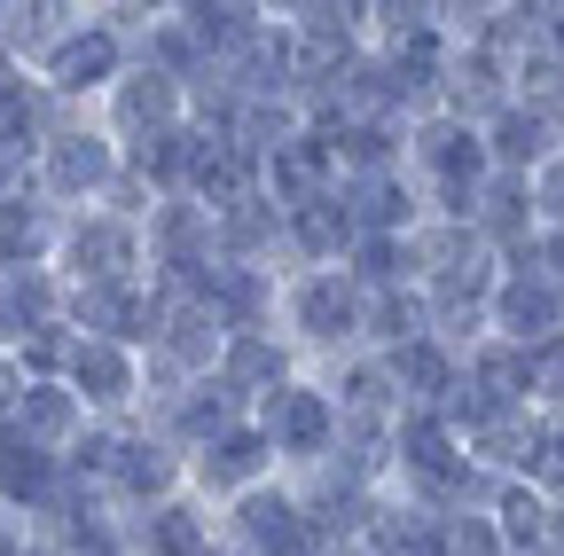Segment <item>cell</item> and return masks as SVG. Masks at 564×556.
Masks as SVG:
<instances>
[{
    "instance_id": "obj_1",
    "label": "cell",
    "mask_w": 564,
    "mask_h": 556,
    "mask_svg": "<svg viewBox=\"0 0 564 556\" xmlns=\"http://www.w3.org/2000/svg\"><path fill=\"white\" fill-rule=\"evenodd\" d=\"M274 329L306 369L352 361L369 353V291L352 283V266H291L274 298Z\"/></svg>"
},
{
    "instance_id": "obj_2",
    "label": "cell",
    "mask_w": 564,
    "mask_h": 556,
    "mask_svg": "<svg viewBox=\"0 0 564 556\" xmlns=\"http://www.w3.org/2000/svg\"><path fill=\"white\" fill-rule=\"evenodd\" d=\"M32 188H40V204H55L63 220L118 204L126 157H118L110 133L95 126V110H63V118H55V133L40 142V157H32Z\"/></svg>"
},
{
    "instance_id": "obj_3",
    "label": "cell",
    "mask_w": 564,
    "mask_h": 556,
    "mask_svg": "<svg viewBox=\"0 0 564 556\" xmlns=\"http://www.w3.org/2000/svg\"><path fill=\"white\" fill-rule=\"evenodd\" d=\"M133 72V40H126V24L110 17V0H79V17H70V32L32 63V79L47 87V102L55 110H95L118 79Z\"/></svg>"
},
{
    "instance_id": "obj_4",
    "label": "cell",
    "mask_w": 564,
    "mask_h": 556,
    "mask_svg": "<svg viewBox=\"0 0 564 556\" xmlns=\"http://www.w3.org/2000/svg\"><path fill=\"white\" fill-rule=\"evenodd\" d=\"M408 181L423 188L432 220H470V212H478V188L494 181L486 126H470V118H455V110L415 118V133H408Z\"/></svg>"
},
{
    "instance_id": "obj_5",
    "label": "cell",
    "mask_w": 564,
    "mask_h": 556,
    "mask_svg": "<svg viewBox=\"0 0 564 556\" xmlns=\"http://www.w3.org/2000/svg\"><path fill=\"white\" fill-rule=\"evenodd\" d=\"M55 283L63 291H118V283H150V236L133 212L102 204V212H70L55 236Z\"/></svg>"
},
{
    "instance_id": "obj_6",
    "label": "cell",
    "mask_w": 564,
    "mask_h": 556,
    "mask_svg": "<svg viewBox=\"0 0 564 556\" xmlns=\"http://www.w3.org/2000/svg\"><path fill=\"white\" fill-rule=\"evenodd\" d=\"M251 424L267 432V447H274V462H282V478H314L322 462H337L345 455V424H337V400H329V384L306 369L299 384H282Z\"/></svg>"
},
{
    "instance_id": "obj_7",
    "label": "cell",
    "mask_w": 564,
    "mask_h": 556,
    "mask_svg": "<svg viewBox=\"0 0 564 556\" xmlns=\"http://www.w3.org/2000/svg\"><path fill=\"white\" fill-rule=\"evenodd\" d=\"M63 384L79 392V407L95 415V424H110V432H126V424L150 415V353H141V345L79 337V345H70Z\"/></svg>"
},
{
    "instance_id": "obj_8",
    "label": "cell",
    "mask_w": 564,
    "mask_h": 556,
    "mask_svg": "<svg viewBox=\"0 0 564 556\" xmlns=\"http://www.w3.org/2000/svg\"><path fill=\"white\" fill-rule=\"evenodd\" d=\"M220 548L228 556H322L329 541L306 517L299 486L274 478V486H259V494H243L236 510H220Z\"/></svg>"
},
{
    "instance_id": "obj_9",
    "label": "cell",
    "mask_w": 564,
    "mask_h": 556,
    "mask_svg": "<svg viewBox=\"0 0 564 556\" xmlns=\"http://www.w3.org/2000/svg\"><path fill=\"white\" fill-rule=\"evenodd\" d=\"M486 337L518 345V353H541V345L564 337V291L533 251L502 259V283H494V306H486Z\"/></svg>"
},
{
    "instance_id": "obj_10",
    "label": "cell",
    "mask_w": 564,
    "mask_h": 556,
    "mask_svg": "<svg viewBox=\"0 0 564 556\" xmlns=\"http://www.w3.org/2000/svg\"><path fill=\"white\" fill-rule=\"evenodd\" d=\"M274 478H282V462H274V447H267V432L251 424V415L188 455V494L204 510H236L243 494H259V486H274Z\"/></svg>"
},
{
    "instance_id": "obj_11",
    "label": "cell",
    "mask_w": 564,
    "mask_h": 556,
    "mask_svg": "<svg viewBox=\"0 0 564 556\" xmlns=\"http://www.w3.org/2000/svg\"><path fill=\"white\" fill-rule=\"evenodd\" d=\"M486 157H494V173H510V181H533L541 165H556L564 157V102L518 95L510 110H494L486 118Z\"/></svg>"
},
{
    "instance_id": "obj_12",
    "label": "cell",
    "mask_w": 564,
    "mask_h": 556,
    "mask_svg": "<svg viewBox=\"0 0 564 556\" xmlns=\"http://www.w3.org/2000/svg\"><path fill=\"white\" fill-rule=\"evenodd\" d=\"M9 432H17L24 447H40V455L70 462V455L87 447L95 415L79 407V392H70L63 377H24V392H17V407H9Z\"/></svg>"
},
{
    "instance_id": "obj_13",
    "label": "cell",
    "mask_w": 564,
    "mask_h": 556,
    "mask_svg": "<svg viewBox=\"0 0 564 556\" xmlns=\"http://www.w3.org/2000/svg\"><path fill=\"white\" fill-rule=\"evenodd\" d=\"M212 377L236 392L243 415H259L282 384H299V377H306V361L291 353V345H282V329H228V353H220V369H212Z\"/></svg>"
},
{
    "instance_id": "obj_14",
    "label": "cell",
    "mask_w": 564,
    "mask_h": 556,
    "mask_svg": "<svg viewBox=\"0 0 564 556\" xmlns=\"http://www.w3.org/2000/svg\"><path fill=\"white\" fill-rule=\"evenodd\" d=\"M384 369H392V384H400V400L408 407H455V392H463V353L447 337H415V345H400V353H377Z\"/></svg>"
},
{
    "instance_id": "obj_15",
    "label": "cell",
    "mask_w": 564,
    "mask_h": 556,
    "mask_svg": "<svg viewBox=\"0 0 564 556\" xmlns=\"http://www.w3.org/2000/svg\"><path fill=\"white\" fill-rule=\"evenodd\" d=\"M470 228L502 251V259H525L533 243H541V204H533V181H510V173H494L486 188H478V212H470Z\"/></svg>"
},
{
    "instance_id": "obj_16",
    "label": "cell",
    "mask_w": 564,
    "mask_h": 556,
    "mask_svg": "<svg viewBox=\"0 0 564 556\" xmlns=\"http://www.w3.org/2000/svg\"><path fill=\"white\" fill-rule=\"evenodd\" d=\"M55 236H63V212L40 204V188H17L9 204H0V274L55 266Z\"/></svg>"
},
{
    "instance_id": "obj_17",
    "label": "cell",
    "mask_w": 564,
    "mask_h": 556,
    "mask_svg": "<svg viewBox=\"0 0 564 556\" xmlns=\"http://www.w3.org/2000/svg\"><path fill=\"white\" fill-rule=\"evenodd\" d=\"M486 517H494V533H502L510 556H549L556 502L541 494L533 478H494V486H486Z\"/></svg>"
},
{
    "instance_id": "obj_18",
    "label": "cell",
    "mask_w": 564,
    "mask_h": 556,
    "mask_svg": "<svg viewBox=\"0 0 564 556\" xmlns=\"http://www.w3.org/2000/svg\"><path fill=\"white\" fill-rule=\"evenodd\" d=\"M63 321V283H55V266L40 274H0V353H24V345L40 329Z\"/></svg>"
},
{
    "instance_id": "obj_19",
    "label": "cell",
    "mask_w": 564,
    "mask_h": 556,
    "mask_svg": "<svg viewBox=\"0 0 564 556\" xmlns=\"http://www.w3.org/2000/svg\"><path fill=\"white\" fill-rule=\"evenodd\" d=\"M533 204H541V228H564V157L533 173Z\"/></svg>"
},
{
    "instance_id": "obj_20",
    "label": "cell",
    "mask_w": 564,
    "mask_h": 556,
    "mask_svg": "<svg viewBox=\"0 0 564 556\" xmlns=\"http://www.w3.org/2000/svg\"><path fill=\"white\" fill-rule=\"evenodd\" d=\"M17 556H79V548H70V533H63V525H24Z\"/></svg>"
},
{
    "instance_id": "obj_21",
    "label": "cell",
    "mask_w": 564,
    "mask_h": 556,
    "mask_svg": "<svg viewBox=\"0 0 564 556\" xmlns=\"http://www.w3.org/2000/svg\"><path fill=\"white\" fill-rule=\"evenodd\" d=\"M533 40H541L549 63H564V0H541V32Z\"/></svg>"
},
{
    "instance_id": "obj_22",
    "label": "cell",
    "mask_w": 564,
    "mask_h": 556,
    "mask_svg": "<svg viewBox=\"0 0 564 556\" xmlns=\"http://www.w3.org/2000/svg\"><path fill=\"white\" fill-rule=\"evenodd\" d=\"M549 556H564V502H556V533H549Z\"/></svg>"
}]
</instances>
